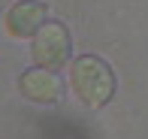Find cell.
<instances>
[{
  "label": "cell",
  "mask_w": 148,
  "mask_h": 139,
  "mask_svg": "<svg viewBox=\"0 0 148 139\" xmlns=\"http://www.w3.org/2000/svg\"><path fill=\"white\" fill-rule=\"evenodd\" d=\"M70 85L79 103H85L88 109H100L115 94V73L97 55H82L70 64Z\"/></svg>",
  "instance_id": "obj_1"
},
{
  "label": "cell",
  "mask_w": 148,
  "mask_h": 139,
  "mask_svg": "<svg viewBox=\"0 0 148 139\" xmlns=\"http://www.w3.org/2000/svg\"><path fill=\"white\" fill-rule=\"evenodd\" d=\"M30 55H33V61H36V67H45V70L66 67V64H70V55H73L70 30H66L60 21L42 24V27L36 30V36H33Z\"/></svg>",
  "instance_id": "obj_2"
},
{
  "label": "cell",
  "mask_w": 148,
  "mask_h": 139,
  "mask_svg": "<svg viewBox=\"0 0 148 139\" xmlns=\"http://www.w3.org/2000/svg\"><path fill=\"white\" fill-rule=\"evenodd\" d=\"M18 88L30 103H39V106H55L60 100V82L55 79V70H45V67H33L21 73Z\"/></svg>",
  "instance_id": "obj_3"
},
{
  "label": "cell",
  "mask_w": 148,
  "mask_h": 139,
  "mask_svg": "<svg viewBox=\"0 0 148 139\" xmlns=\"http://www.w3.org/2000/svg\"><path fill=\"white\" fill-rule=\"evenodd\" d=\"M42 18H45V6L42 3H36V0H21V3H15L9 12H6V34L15 36V39L36 36V30L42 27Z\"/></svg>",
  "instance_id": "obj_4"
}]
</instances>
